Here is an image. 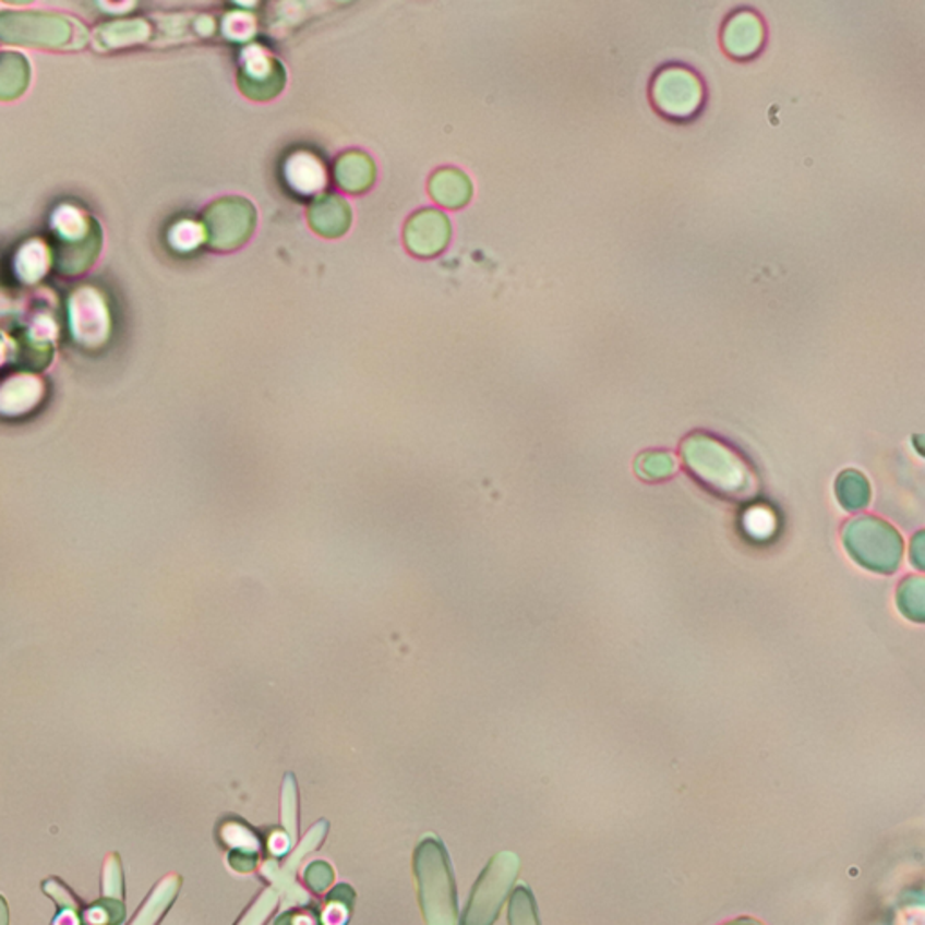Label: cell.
Here are the masks:
<instances>
[{"label": "cell", "mask_w": 925, "mask_h": 925, "mask_svg": "<svg viewBox=\"0 0 925 925\" xmlns=\"http://www.w3.org/2000/svg\"><path fill=\"white\" fill-rule=\"evenodd\" d=\"M684 461L696 478L729 500H748L756 494L750 467L725 443L705 434H694L682 445Z\"/></svg>", "instance_id": "obj_1"}, {"label": "cell", "mask_w": 925, "mask_h": 925, "mask_svg": "<svg viewBox=\"0 0 925 925\" xmlns=\"http://www.w3.org/2000/svg\"><path fill=\"white\" fill-rule=\"evenodd\" d=\"M416 877L420 886V902L429 925H454L458 916V900L447 852L434 837H425L416 848Z\"/></svg>", "instance_id": "obj_2"}, {"label": "cell", "mask_w": 925, "mask_h": 925, "mask_svg": "<svg viewBox=\"0 0 925 925\" xmlns=\"http://www.w3.org/2000/svg\"><path fill=\"white\" fill-rule=\"evenodd\" d=\"M649 95L652 106L663 118L690 120L704 107V82L694 69L684 63H669L652 76Z\"/></svg>", "instance_id": "obj_3"}, {"label": "cell", "mask_w": 925, "mask_h": 925, "mask_svg": "<svg viewBox=\"0 0 925 925\" xmlns=\"http://www.w3.org/2000/svg\"><path fill=\"white\" fill-rule=\"evenodd\" d=\"M848 552L864 568L877 574H893L902 557V539L884 520L858 517L844 530Z\"/></svg>", "instance_id": "obj_4"}, {"label": "cell", "mask_w": 925, "mask_h": 925, "mask_svg": "<svg viewBox=\"0 0 925 925\" xmlns=\"http://www.w3.org/2000/svg\"><path fill=\"white\" fill-rule=\"evenodd\" d=\"M519 858L510 852L497 853L489 866L481 873L461 925H492L500 916L501 908L505 904L508 891L514 886Z\"/></svg>", "instance_id": "obj_5"}, {"label": "cell", "mask_w": 925, "mask_h": 925, "mask_svg": "<svg viewBox=\"0 0 925 925\" xmlns=\"http://www.w3.org/2000/svg\"><path fill=\"white\" fill-rule=\"evenodd\" d=\"M257 212L244 197H225L214 203L205 214L206 239L219 252H233L252 237Z\"/></svg>", "instance_id": "obj_6"}, {"label": "cell", "mask_w": 925, "mask_h": 925, "mask_svg": "<svg viewBox=\"0 0 925 925\" xmlns=\"http://www.w3.org/2000/svg\"><path fill=\"white\" fill-rule=\"evenodd\" d=\"M405 247L418 257H434L442 253L451 241V221L445 214L434 208H423L405 223Z\"/></svg>", "instance_id": "obj_7"}, {"label": "cell", "mask_w": 925, "mask_h": 925, "mask_svg": "<svg viewBox=\"0 0 925 925\" xmlns=\"http://www.w3.org/2000/svg\"><path fill=\"white\" fill-rule=\"evenodd\" d=\"M765 43V26L761 16L754 10L742 8L734 11L721 27V46L734 60H750L761 51Z\"/></svg>", "instance_id": "obj_8"}, {"label": "cell", "mask_w": 925, "mask_h": 925, "mask_svg": "<svg viewBox=\"0 0 925 925\" xmlns=\"http://www.w3.org/2000/svg\"><path fill=\"white\" fill-rule=\"evenodd\" d=\"M285 68L275 58L263 51H253L252 57H244L239 85L242 93L252 100H269L279 95L285 87Z\"/></svg>", "instance_id": "obj_9"}, {"label": "cell", "mask_w": 925, "mask_h": 925, "mask_svg": "<svg viewBox=\"0 0 925 925\" xmlns=\"http://www.w3.org/2000/svg\"><path fill=\"white\" fill-rule=\"evenodd\" d=\"M308 219L319 236L335 239L351 227V208L337 194H324L311 203Z\"/></svg>", "instance_id": "obj_10"}, {"label": "cell", "mask_w": 925, "mask_h": 925, "mask_svg": "<svg viewBox=\"0 0 925 925\" xmlns=\"http://www.w3.org/2000/svg\"><path fill=\"white\" fill-rule=\"evenodd\" d=\"M429 192H431L432 200L436 201L437 205L456 211V208L467 205L472 197V183L467 178V173L447 167V169H440L432 173L431 181H429Z\"/></svg>", "instance_id": "obj_11"}, {"label": "cell", "mask_w": 925, "mask_h": 925, "mask_svg": "<svg viewBox=\"0 0 925 925\" xmlns=\"http://www.w3.org/2000/svg\"><path fill=\"white\" fill-rule=\"evenodd\" d=\"M374 178H376V169H374L373 159L360 151L344 153L335 164V179L340 184V189L349 194H362L371 189Z\"/></svg>", "instance_id": "obj_12"}, {"label": "cell", "mask_w": 925, "mask_h": 925, "mask_svg": "<svg viewBox=\"0 0 925 925\" xmlns=\"http://www.w3.org/2000/svg\"><path fill=\"white\" fill-rule=\"evenodd\" d=\"M286 179L300 194H311L326 184V172L319 159L311 154L299 153L291 156L286 164Z\"/></svg>", "instance_id": "obj_13"}, {"label": "cell", "mask_w": 925, "mask_h": 925, "mask_svg": "<svg viewBox=\"0 0 925 925\" xmlns=\"http://www.w3.org/2000/svg\"><path fill=\"white\" fill-rule=\"evenodd\" d=\"M837 497L846 510H861L869 503V484L863 473L846 470L837 479Z\"/></svg>", "instance_id": "obj_14"}, {"label": "cell", "mask_w": 925, "mask_h": 925, "mask_svg": "<svg viewBox=\"0 0 925 925\" xmlns=\"http://www.w3.org/2000/svg\"><path fill=\"white\" fill-rule=\"evenodd\" d=\"M900 610L913 621H924V580L921 577L905 578L899 591Z\"/></svg>", "instance_id": "obj_15"}, {"label": "cell", "mask_w": 925, "mask_h": 925, "mask_svg": "<svg viewBox=\"0 0 925 925\" xmlns=\"http://www.w3.org/2000/svg\"><path fill=\"white\" fill-rule=\"evenodd\" d=\"M508 918H510V925H539L536 900L531 897L530 889L525 886L516 889V893L512 897Z\"/></svg>", "instance_id": "obj_16"}, {"label": "cell", "mask_w": 925, "mask_h": 925, "mask_svg": "<svg viewBox=\"0 0 925 925\" xmlns=\"http://www.w3.org/2000/svg\"><path fill=\"white\" fill-rule=\"evenodd\" d=\"M352 899L355 893L349 886H338L333 889L326 904V913H324V925H344L351 910Z\"/></svg>", "instance_id": "obj_17"}, {"label": "cell", "mask_w": 925, "mask_h": 925, "mask_svg": "<svg viewBox=\"0 0 925 925\" xmlns=\"http://www.w3.org/2000/svg\"><path fill=\"white\" fill-rule=\"evenodd\" d=\"M674 459L668 454H644L636 463V470L646 479L668 478L674 472Z\"/></svg>", "instance_id": "obj_18"}, {"label": "cell", "mask_w": 925, "mask_h": 925, "mask_svg": "<svg viewBox=\"0 0 925 925\" xmlns=\"http://www.w3.org/2000/svg\"><path fill=\"white\" fill-rule=\"evenodd\" d=\"M279 902V894L274 888H268L253 902L252 908L248 910L247 915L242 916V921L237 925H263L268 921L269 915L274 913Z\"/></svg>", "instance_id": "obj_19"}, {"label": "cell", "mask_w": 925, "mask_h": 925, "mask_svg": "<svg viewBox=\"0 0 925 925\" xmlns=\"http://www.w3.org/2000/svg\"><path fill=\"white\" fill-rule=\"evenodd\" d=\"M283 820H285L286 833H288L289 844L295 841L297 836V789H295L293 776H286L285 789H283Z\"/></svg>", "instance_id": "obj_20"}, {"label": "cell", "mask_w": 925, "mask_h": 925, "mask_svg": "<svg viewBox=\"0 0 925 925\" xmlns=\"http://www.w3.org/2000/svg\"><path fill=\"white\" fill-rule=\"evenodd\" d=\"M333 878H335L333 867L322 861L310 864L305 869V882L315 893H324L332 886Z\"/></svg>", "instance_id": "obj_21"}, {"label": "cell", "mask_w": 925, "mask_h": 925, "mask_svg": "<svg viewBox=\"0 0 925 925\" xmlns=\"http://www.w3.org/2000/svg\"><path fill=\"white\" fill-rule=\"evenodd\" d=\"M257 850H231L230 864L237 872H252L257 867Z\"/></svg>", "instance_id": "obj_22"}, {"label": "cell", "mask_w": 925, "mask_h": 925, "mask_svg": "<svg viewBox=\"0 0 925 925\" xmlns=\"http://www.w3.org/2000/svg\"><path fill=\"white\" fill-rule=\"evenodd\" d=\"M8 922H10L8 905H5V900L0 897V925H8Z\"/></svg>", "instance_id": "obj_23"}, {"label": "cell", "mask_w": 925, "mask_h": 925, "mask_svg": "<svg viewBox=\"0 0 925 925\" xmlns=\"http://www.w3.org/2000/svg\"><path fill=\"white\" fill-rule=\"evenodd\" d=\"M726 925H759L757 922L748 921V918H743V921L732 922V924Z\"/></svg>", "instance_id": "obj_24"}]
</instances>
